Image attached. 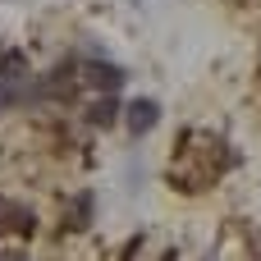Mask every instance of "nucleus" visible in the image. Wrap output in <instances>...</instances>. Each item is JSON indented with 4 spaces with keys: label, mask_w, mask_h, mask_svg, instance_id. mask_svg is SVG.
Segmentation results:
<instances>
[{
    "label": "nucleus",
    "mask_w": 261,
    "mask_h": 261,
    "mask_svg": "<svg viewBox=\"0 0 261 261\" xmlns=\"http://www.w3.org/2000/svg\"><path fill=\"white\" fill-rule=\"evenodd\" d=\"M124 124H128V133H133V138H147V133L161 124V106H156L151 96H138V101H128V106H124Z\"/></svg>",
    "instance_id": "f257e3e1"
},
{
    "label": "nucleus",
    "mask_w": 261,
    "mask_h": 261,
    "mask_svg": "<svg viewBox=\"0 0 261 261\" xmlns=\"http://www.w3.org/2000/svg\"><path fill=\"white\" fill-rule=\"evenodd\" d=\"M115 115H119V101H101V106H92L87 110V124H96V128H106V124H115Z\"/></svg>",
    "instance_id": "7ed1b4c3"
},
{
    "label": "nucleus",
    "mask_w": 261,
    "mask_h": 261,
    "mask_svg": "<svg viewBox=\"0 0 261 261\" xmlns=\"http://www.w3.org/2000/svg\"><path fill=\"white\" fill-rule=\"evenodd\" d=\"M83 83L96 87V92H115V87H124V69L119 64H106V60H87L83 64Z\"/></svg>",
    "instance_id": "f03ea898"
},
{
    "label": "nucleus",
    "mask_w": 261,
    "mask_h": 261,
    "mask_svg": "<svg viewBox=\"0 0 261 261\" xmlns=\"http://www.w3.org/2000/svg\"><path fill=\"white\" fill-rule=\"evenodd\" d=\"M0 261H28L23 252H0Z\"/></svg>",
    "instance_id": "20e7f679"
}]
</instances>
